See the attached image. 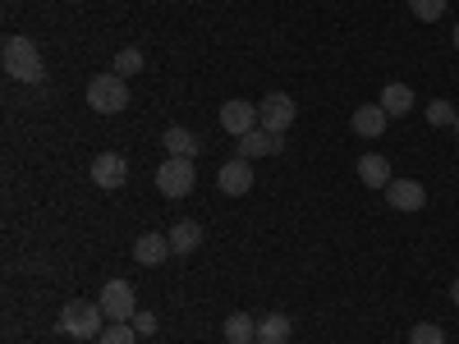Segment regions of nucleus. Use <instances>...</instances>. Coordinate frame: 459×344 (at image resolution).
I'll list each match as a JSON object with an SVG mask.
<instances>
[{"label":"nucleus","instance_id":"1","mask_svg":"<svg viewBox=\"0 0 459 344\" xmlns=\"http://www.w3.org/2000/svg\"><path fill=\"white\" fill-rule=\"evenodd\" d=\"M0 60H5V73L14 83H28L37 88L47 79V64H42V51H37L32 37H5V47H0Z\"/></svg>","mask_w":459,"mask_h":344},{"label":"nucleus","instance_id":"2","mask_svg":"<svg viewBox=\"0 0 459 344\" xmlns=\"http://www.w3.org/2000/svg\"><path fill=\"white\" fill-rule=\"evenodd\" d=\"M101 303H83V298H74L65 303V313H60V331L69 340H97L101 335Z\"/></svg>","mask_w":459,"mask_h":344},{"label":"nucleus","instance_id":"3","mask_svg":"<svg viewBox=\"0 0 459 344\" xmlns=\"http://www.w3.org/2000/svg\"><path fill=\"white\" fill-rule=\"evenodd\" d=\"M88 106L97 115H120L129 106V83L120 79V73H97V79L88 83Z\"/></svg>","mask_w":459,"mask_h":344},{"label":"nucleus","instance_id":"4","mask_svg":"<svg viewBox=\"0 0 459 344\" xmlns=\"http://www.w3.org/2000/svg\"><path fill=\"white\" fill-rule=\"evenodd\" d=\"M194 184H198V170H194L188 157H166L157 166V188L166 198H188V194H194Z\"/></svg>","mask_w":459,"mask_h":344},{"label":"nucleus","instance_id":"5","mask_svg":"<svg viewBox=\"0 0 459 344\" xmlns=\"http://www.w3.org/2000/svg\"><path fill=\"white\" fill-rule=\"evenodd\" d=\"M101 313L106 322H134L138 317V298L129 280H106L101 285Z\"/></svg>","mask_w":459,"mask_h":344},{"label":"nucleus","instance_id":"6","mask_svg":"<svg viewBox=\"0 0 459 344\" xmlns=\"http://www.w3.org/2000/svg\"><path fill=\"white\" fill-rule=\"evenodd\" d=\"M257 115H262V129L285 133V129L294 125L299 106H294V97H290V92H272V97H262V101H257Z\"/></svg>","mask_w":459,"mask_h":344},{"label":"nucleus","instance_id":"7","mask_svg":"<svg viewBox=\"0 0 459 344\" xmlns=\"http://www.w3.org/2000/svg\"><path fill=\"white\" fill-rule=\"evenodd\" d=\"M221 129L235 133V138H244V133L262 129V115H257L253 101H225V106H221Z\"/></svg>","mask_w":459,"mask_h":344},{"label":"nucleus","instance_id":"8","mask_svg":"<svg viewBox=\"0 0 459 344\" xmlns=\"http://www.w3.org/2000/svg\"><path fill=\"white\" fill-rule=\"evenodd\" d=\"M386 202H391V211H423L428 207V188L418 179H391L386 184Z\"/></svg>","mask_w":459,"mask_h":344},{"label":"nucleus","instance_id":"9","mask_svg":"<svg viewBox=\"0 0 459 344\" xmlns=\"http://www.w3.org/2000/svg\"><path fill=\"white\" fill-rule=\"evenodd\" d=\"M285 151V133H272V129H253L239 138V157L244 161H257V157H281Z\"/></svg>","mask_w":459,"mask_h":344},{"label":"nucleus","instance_id":"10","mask_svg":"<svg viewBox=\"0 0 459 344\" xmlns=\"http://www.w3.org/2000/svg\"><path fill=\"white\" fill-rule=\"evenodd\" d=\"M216 184H221V194H230V198H244L248 188H253V166H248L244 157L225 161V166L216 170Z\"/></svg>","mask_w":459,"mask_h":344},{"label":"nucleus","instance_id":"11","mask_svg":"<svg viewBox=\"0 0 459 344\" xmlns=\"http://www.w3.org/2000/svg\"><path fill=\"white\" fill-rule=\"evenodd\" d=\"M129 179V161L120 157V151H101V157L92 161V184L97 188H120Z\"/></svg>","mask_w":459,"mask_h":344},{"label":"nucleus","instance_id":"12","mask_svg":"<svg viewBox=\"0 0 459 344\" xmlns=\"http://www.w3.org/2000/svg\"><path fill=\"white\" fill-rule=\"evenodd\" d=\"M170 253H175L170 235H138V244H134V262L138 266H161Z\"/></svg>","mask_w":459,"mask_h":344},{"label":"nucleus","instance_id":"13","mask_svg":"<svg viewBox=\"0 0 459 344\" xmlns=\"http://www.w3.org/2000/svg\"><path fill=\"white\" fill-rule=\"evenodd\" d=\"M386 120H391V115L381 110V101H377V106H359L350 125H354L359 138H381V133H386Z\"/></svg>","mask_w":459,"mask_h":344},{"label":"nucleus","instance_id":"14","mask_svg":"<svg viewBox=\"0 0 459 344\" xmlns=\"http://www.w3.org/2000/svg\"><path fill=\"white\" fill-rule=\"evenodd\" d=\"M359 179L368 188H381L386 194V184H391V161L381 157V151H368V157H359Z\"/></svg>","mask_w":459,"mask_h":344},{"label":"nucleus","instance_id":"15","mask_svg":"<svg viewBox=\"0 0 459 344\" xmlns=\"http://www.w3.org/2000/svg\"><path fill=\"white\" fill-rule=\"evenodd\" d=\"M170 248H175V257L198 253V248H203V225H198V220H175V229H170Z\"/></svg>","mask_w":459,"mask_h":344},{"label":"nucleus","instance_id":"16","mask_svg":"<svg viewBox=\"0 0 459 344\" xmlns=\"http://www.w3.org/2000/svg\"><path fill=\"white\" fill-rule=\"evenodd\" d=\"M225 344H257V322L248 313H230L225 317Z\"/></svg>","mask_w":459,"mask_h":344},{"label":"nucleus","instance_id":"17","mask_svg":"<svg viewBox=\"0 0 459 344\" xmlns=\"http://www.w3.org/2000/svg\"><path fill=\"white\" fill-rule=\"evenodd\" d=\"M381 110L386 115H409L413 110V88L409 83H386L381 88Z\"/></svg>","mask_w":459,"mask_h":344},{"label":"nucleus","instance_id":"18","mask_svg":"<svg viewBox=\"0 0 459 344\" xmlns=\"http://www.w3.org/2000/svg\"><path fill=\"white\" fill-rule=\"evenodd\" d=\"M161 142H166V157H188V161H194V157H198V147H203L194 133L179 129V125H175V129H166V138H161Z\"/></svg>","mask_w":459,"mask_h":344},{"label":"nucleus","instance_id":"19","mask_svg":"<svg viewBox=\"0 0 459 344\" xmlns=\"http://www.w3.org/2000/svg\"><path fill=\"white\" fill-rule=\"evenodd\" d=\"M290 335H294V326H290V317H281V313H272V317L257 322V344H285Z\"/></svg>","mask_w":459,"mask_h":344},{"label":"nucleus","instance_id":"20","mask_svg":"<svg viewBox=\"0 0 459 344\" xmlns=\"http://www.w3.org/2000/svg\"><path fill=\"white\" fill-rule=\"evenodd\" d=\"M110 64H115L110 73H120V79H134V73H143V51H138V47H125V51H115Z\"/></svg>","mask_w":459,"mask_h":344},{"label":"nucleus","instance_id":"21","mask_svg":"<svg viewBox=\"0 0 459 344\" xmlns=\"http://www.w3.org/2000/svg\"><path fill=\"white\" fill-rule=\"evenodd\" d=\"M455 120H459L455 101H432V106H428V125H437V129H455Z\"/></svg>","mask_w":459,"mask_h":344},{"label":"nucleus","instance_id":"22","mask_svg":"<svg viewBox=\"0 0 459 344\" xmlns=\"http://www.w3.org/2000/svg\"><path fill=\"white\" fill-rule=\"evenodd\" d=\"M409 344H446V331H441L437 322H418V326L409 331Z\"/></svg>","mask_w":459,"mask_h":344},{"label":"nucleus","instance_id":"23","mask_svg":"<svg viewBox=\"0 0 459 344\" xmlns=\"http://www.w3.org/2000/svg\"><path fill=\"white\" fill-rule=\"evenodd\" d=\"M97 340H101V344H134V340H138V331H134L129 322H110Z\"/></svg>","mask_w":459,"mask_h":344},{"label":"nucleus","instance_id":"24","mask_svg":"<svg viewBox=\"0 0 459 344\" xmlns=\"http://www.w3.org/2000/svg\"><path fill=\"white\" fill-rule=\"evenodd\" d=\"M409 10L413 19H423V23H437L446 14V0H409Z\"/></svg>","mask_w":459,"mask_h":344},{"label":"nucleus","instance_id":"25","mask_svg":"<svg viewBox=\"0 0 459 344\" xmlns=\"http://www.w3.org/2000/svg\"><path fill=\"white\" fill-rule=\"evenodd\" d=\"M134 322H138V326H134L138 335H152V331H157V317H152V313H138Z\"/></svg>","mask_w":459,"mask_h":344},{"label":"nucleus","instance_id":"26","mask_svg":"<svg viewBox=\"0 0 459 344\" xmlns=\"http://www.w3.org/2000/svg\"><path fill=\"white\" fill-rule=\"evenodd\" d=\"M450 298H455V308H459V280H455V285H450Z\"/></svg>","mask_w":459,"mask_h":344},{"label":"nucleus","instance_id":"27","mask_svg":"<svg viewBox=\"0 0 459 344\" xmlns=\"http://www.w3.org/2000/svg\"><path fill=\"white\" fill-rule=\"evenodd\" d=\"M455 47H459V23H455Z\"/></svg>","mask_w":459,"mask_h":344},{"label":"nucleus","instance_id":"28","mask_svg":"<svg viewBox=\"0 0 459 344\" xmlns=\"http://www.w3.org/2000/svg\"><path fill=\"white\" fill-rule=\"evenodd\" d=\"M455 133H459V120H455Z\"/></svg>","mask_w":459,"mask_h":344}]
</instances>
